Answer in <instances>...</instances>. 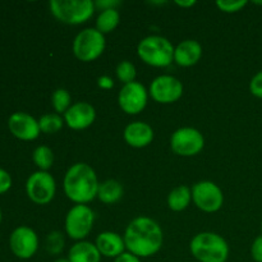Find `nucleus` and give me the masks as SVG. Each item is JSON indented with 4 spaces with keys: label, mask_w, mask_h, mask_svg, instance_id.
<instances>
[{
    "label": "nucleus",
    "mask_w": 262,
    "mask_h": 262,
    "mask_svg": "<svg viewBox=\"0 0 262 262\" xmlns=\"http://www.w3.org/2000/svg\"><path fill=\"white\" fill-rule=\"evenodd\" d=\"M125 250L137 257H151L163 247L164 233L158 222L138 216L128 224L124 235Z\"/></svg>",
    "instance_id": "1"
},
{
    "label": "nucleus",
    "mask_w": 262,
    "mask_h": 262,
    "mask_svg": "<svg viewBox=\"0 0 262 262\" xmlns=\"http://www.w3.org/2000/svg\"><path fill=\"white\" fill-rule=\"evenodd\" d=\"M99 186L96 173L86 163L73 164L64 176V193L77 205H86L96 199Z\"/></svg>",
    "instance_id": "2"
},
{
    "label": "nucleus",
    "mask_w": 262,
    "mask_h": 262,
    "mask_svg": "<svg viewBox=\"0 0 262 262\" xmlns=\"http://www.w3.org/2000/svg\"><path fill=\"white\" fill-rule=\"evenodd\" d=\"M192 256L200 262H227L229 246L222 235L202 232L194 235L189 243Z\"/></svg>",
    "instance_id": "3"
},
{
    "label": "nucleus",
    "mask_w": 262,
    "mask_h": 262,
    "mask_svg": "<svg viewBox=\"0 0 262 262\" xmlns=\"http://www.w3.org/2000/svg\"><path fill=\"white\" fill-rule=\"evenodd\" d=\"M176 48L166 37L151 35L142 38L137 46L141 60L155 68H164L173 63Z\"/></svg>",
    "instance_id": "4"
},
{
    "label": "nucleus",
    "mask_w": 262,
    "mask_h": 262,
    "mask_svg": "<svg viewBox=\"0 0 262 262\" xmlns=\"http://www.w3.org/2000/svg\"><path fill=\"white\" fill-rule=\"evenodd\" d=\"M50 12L54 17L66 25H82L95 13V3L91 0H51Z\"/></svg>",
    "instance_id": "5"
},
{
    "label": "nucleus",
    "mask_w": 262,
    "mask_h": 262,
    "mask_svg": "<svg viewBox=\"0 0 262 262\" xmlns=\"http://www.w3.org/2000/svg\"><path fill=\"white\" fill-rule=\"evenodd\" d=\"M105 46V35H102L96 28H84L74 37L73 53L78 60L90 63L101 56Z\"/></svg>",
    "instance_id": "6"
},
{
    "label": "nucleus",
    "mask_w": 262,
    "mask_h": 262,
    "mask_svg": "<svg viewBox=\"0 0 262 262\" xmlns=\"http://www.w3.org/2000/svg\"><path fill=\"white\" fill-rule=\"evenodd\" d=\"M95 212L87 205H74L66 216V233L71 239L83 241L91 233Z\"/></svg>",
    "instance_id": "7"
},
{
    "label": "nucleus",
    "mask_w": 262,
    "mask_h": 262,
    "mask_svg": "<svg viewBox=\"0 0 262 262\" xmlns=\"http://www.w3.org/2000/svg\"><path fill=\"white\" fill-rule=\"evenodd\" d=\"M28 199L37 205H48L53 201L56 192V183L49 171L38 170L31 174L26 182Z\"/></svg>",
    "instance_id": "8"
},
{
    "label": "nucleus",
    "mask_w": 262,
    "mask_h": 262,
    "mask_svg": "<svg viewBox=\"0 0 262 262\" xmlns=\"http://www.w3.org/2000/svg\"><path fill=\"white\" fill-rule=\"evenodd\" d=\"M192 201L204 212H216L224 204L220 187L211 181H201L192 187Z\"/></svg>",
    "instance_id": "9"
},
{
    "label": "nucleus",
    "mask_w": 262,
    "mask_h": 262,
    "mask_svg": "<svg viewBox=\"0 0 262 262\" xmlns=\"http://www.w3.org/2000/svg\"><path fill=\"white\" fill-rule=\"evenodd\" d=\"M205 146L204 135L192 127H182L170 137V147L179 156H194L202 151Z\"/></svg>",
    "instance_id": "10"
},
{
    "label": "nucleus",
    "mask_w": 262,
    "mask_h": 262,
    "mask_svg": "<svg viewBox=\"0 0 262 262\" xmlns=\"http://www.w3.org/2000/svg\"><path fill=\"white\" fill-rule=\"evenodd\" d=\"M148 101V91L140 82L135 81L123 84L118 95L120 109L129 115H137L145 110Z\"/></svg>",
    "instance_id": "11"
},
{
    "label": "nucleus",
    "mask_w": 262,
    "mask_h": 262,
    "mask_svg": "<svg viewBox=\"0 0 262 262\" xmlns=\"http://www.w3.org/2000/svg\"><path fill=\"white\" fill-rule=\"evenodd\" d=\"M148 94L159 104H173L183 96V83L176 77L163 74L151 82Z\"/></svg>",
    "instance_id": "12"
},
{
    "label": "nucleus",
    "mask_w": 262,
    "mask_h": 262,
    "mask_svg": "<svg viewBox=\"0 0 262 262\" xmlns=\"http://www.w3.org/2000/svg\"><path fill=\"white\" fill-rule=\"evenodd\" d=\"M10 251L15 257L28 260L33 257L38 250V237L33 229L26 225L15 228L9 238Z\"/></svg>",
    "instance_id": "13"
},
{
    "label": "nucleus",
    "mask_w": 262,
    "mask_h": 262,
    "mask_svg": "<svg viewBox=\"0 0 262 262\" xmlns=\"http://www.w3.org/2000/svg\"><path fill=\"white\" fill-rule=\"evenodd\" d=\"M8 128L10 133L18 140L33 141L40 136V125L32 115L27 113H14L8 119Z\"/></svg>",
    "instance_id": "14"
},
{
    "label": "nucleus",
    "mask_w": 262,
    "mask_h": 262,
    "mask_svg": "<svg viewBox=\"0 0 262 262\" xmlns=\"http://www.w3.org/2000/svg\"><path fill=\"white\" fill-rule=\"evenodd\" d=\"M64 123L71 129L82 130L91 127L96 119V110L91 104L79 101L72 104V106L64 114Z\"/></svg>",
    "instance_id": "15"
},
{
    "label": "nucleus",
    "mask_w": 262,
    "mask_h": 262,
    "mask_svg": "<svg viewBox=\"0 0 262 262\" xmlns=\"http://www.w3.org/2000/svg\"><path fill=\"white\" fill-rule=\"evenodd\" d=\"M124 141L135 148H143L154 141V129L145 122H132L123 133Z\"/></svg>",
    "instance_id": "16"
},
{
    "label": "nucleus",
    "mask_w": 262,
    "mask_h": 262,
    "mask_svg": "<svg viewBox=\"0 0 262 262\" xmlns=\"http://www.w3.org/2000/svg\"><path fill=\"white\" fill-rule=\"evenodd\" d=\"M97 250L101 256L107 258H117L125 252L124 238L115 232H102L96 238Z\"/></svg>",
    "instance_id": "17"
},
{
    "label": "nucleus",
    "mask_w": 262,
    "mask_h": 262,
    "mask_svg": "<svg viewBox=\"0 0 262 262\" xmlns=\"http://www.w3.org/2000/svg\"><path fill=\"white\" fill-rule=\"evenodd\" d=\"M202 56V46L196 40H184L176 46L174 61L181 67H192Z\"/></svg>",
    "instance_id": "18"
},
{
    "label": "nucleus",
    "mask_w": 262,
    "mask_h": 262,
    "mask_svg": "<svg viewBox=\"0 0 262 262\" xmlns=\"http://www.w3.org/2000/svg\"><path fill=\"white\" fill-rule=\"evenodd\" d=\"M68 260L71 262H100L101 253L99 252L95 243L79 241L69 250Z\"/></svg>",
    "instance_id": "19"
},
{
    "label": "nucleus",
    "mask_w": 262,
    "mask_h": 262,
    "mask_svg": "<svg viewBox=\"0 0 262 262\" xmlns=\"http://www.w3.org/2000/svg\"><path fill=\"white\" fill-rule=\"evenodd\" d=\"M124 189L123 186L115 179H107L99 186L97 199L105 205H114L123 197Z\"/></svg>",
    "instance_id": "20"
},
{
    "label": "nucleus",
    "mask_w": 262,
    "mask_h": 262,
    "mask_svg": "<svg viewBox=\"0 0 262 262\" xmlns=\"http://www.w3.org/2000/svg\"><path fill=\"white\" fill-rule=\"evenodd\" d=\"M192 201V189L187 186H178L169 193L168 206L171 211H183Z\"/></svg>",
    "instance_id": "21"
},
{
    "label": "nucleus",
    "mask_w": 262,
    "mask_h": 262,
    "mask_svg": "<svg viewBox=\"0 0 262 262\" xmlns=\"http://www.w3.org/2000/svg\"><path fill=\"white\" fill-rule=\"evenodd\" d=\"M120 20V14L117 8L102 10L96 19V30L100 31L102 35L110 33L118 27Z\"/></svg>",
    "instance_id": "22"
},
{
    "label": "nucleus",
    "mask_w": 262,
    "mask_h": 262,
    "mask_svg": "<svg viewBox=\"0 0 262 262\" xmlns=\"http://www.w3.org/2000/svg\"><path fill=\"white\" fill-rule=\"evenodd\" d=\"M38 125H40V130L42 133L54 135L63 128L64 118L56 113H49V114L42 115L38 119Z\"/></svg>",
    "instance_id": "23"
},
{
    "label": "nucleus",
    "mask_w": 262,
    "mask_h": 262,
    "mask_svg": "<svg viewBox=\"0 0 262 262\" xmlns=\"http://www.w3.org/2000/svg\"><path fill=\"white\" fill-rule=\"evenodd\" d=\"M32 160L40 170L48 171L54 164L53 150L48 146H38L32 154Z\"/></svg>",
    "instance_id": "24"
},
{
    "label": "nucleus",
    "mask_w": 262,
    "mask_h": 262,
    "mask_svg": "<svg viewBox=\"0 0 262 262\" xmlns=\"http://www.w3.org/2000/svg\"><path fill=\"white\" fill-rule=\"evenodd\" d=\"M71 94L66 89H56L51 95V104L56 114H66L67 110L72 106Z\"/></svg>",
    "instance_id": "25"
},
{
    "label": "nucleus",
    "mask_w": 262,
    "mask_h": 262,
    "mask_svg": "<svg viewBox=\"0 0 262 262\" xmlns=\"http://www.w3.org/2000/svg\"><path fill=\"white\" fill-rule=\"evenodd\" d=\"M115 73H117L118 79H119L123 84H128L130 83V82H135L136 76H137L135 64H132L128 60L120 61V63L117 66V71H115Z\"/></svg>",
    "instance_id": "26"
},
{
    "label": "nucleus",
    "mask_w": 262,
    "mask_h": 262,
    "mask_svg": "<svg viewBox=\"0 0 262 262\" xmlns=\"http://www.w3.org/2000/svg\"><path fill=\"white\" fill-rule=\"evenodd\" d=\"M64 245H66V241H64L63 233L58 232V230H54V232L49 233L48 237H46V243L45 247L50 255H59V253L63 251Z\"/></svg>",
    "instance_id": "27"
},
{
    "label": "nucleus",
    "mask_w": 262,
    "mask_h": 262,
    "mask_svg": "<svg viewBox=\"0 0 262 262\" xmlns=\"http://www.w3.org/2000/svg\"><path fill=\"white\" fill-rule=\"evenodd\" d=\"M217 8L225 13H235L242 10L247 5L246 0H219L216 2Z\"/></svg>",
    "instance_id": "28"
},
{
    "label": "nucleus",
    "mask_w": 262,
    "mask_h": 262,
    "mask_svg": "<svg viewBox=\"0 0 262 262\" xmlns=\"http://www.w3.org/2000/svg\"><path fill=\"white\" fill-rule=\"evenodd\" d=\"M250 91L253 96L262 99V71L257 72L250 82Z\"/></svg>",
    "instance_id": "29"
},
{
    "label": "nucleus",
    "mask_w": 262,
    "mask_h": 262,
    "mask_svg": "<svg viewBox=\"0 0 262 262\" xmlns=\"http://www.w3.org/2000/svg\"><path fill=\"white\" fill-rule=\"evenodd\" d=\"M10 187H12V177L7 170L0 168V194L9 191Z\"/></svg>",
    "instance_id": "30"
},
{
    "label": "nucleus",
    "mask_w": 262,
    "mask_h": 262,
    "mask_svg": "<svg viewBox=\"0 0 262 262\" xmlns=\"http://www.w3.org/2000/svg\"><path fill=\"white\" fill-rule=\"evenodd\" d=\"M251 256L255 262H262V235H258L251 247Z\"/></svg>",
    "instance_id": "31"
},
{
    "label": "nucleus",
    "mask_w": 262,
    "mask_h": 262,
    "mask_svg": "<svg viewBox=\"0 0 262 262\" xmlns=\"http://www.w3.org/2000/svg\"><path fill=\"white\" fill-rule=\"evenodd\" d=\"M97 86L102 90H110L114 87V81L109 76H101L97 78Z\"/></svg>",
    "instance_id": "32"
},
{
    "label": "nucleus",
    "mask_w": 262,
    "mask_h": 262,
    "mask_svg": "<svg viewBox=\"0 0 262 262\" xmlns=\"http://www.w3.org/2000/svg\"><path fill=\"white\" fill-rule=\"evenodd\" d=\"M114 262H142V261H141L140 257L132 255V253L127 251V252L122 253V255L118 256L117 258H114Z\"/></svg>",
    "instance_id": "33"
},
{
    "label": "nucleus",
    "mask_w": 262,
    "mask_h": 262,
    "mask_svg": "<svg viewBox=\"0 0 262 262\" xmlns=\"http://www.w3.org/2000/svg\"><path fill=\"white\" fill-rule=\"evenodd\" d=\"M120 3L117 2V0H101V2L95 3V7L101 8V10H105V9H112V8H115Z\"/></svg>",
    "instance_id": "34"
},
{
    "label": "nucleus",
    "mask_w": 262,
    "mask_h": 262,
    "mask_svg": "<svg viewBox=\"0 0 262 262\" xmlns=\"http://www.w3.org/2000/svg\"><path fill=\"white\" fill-rule=\"evenodd\" d=\"M176 4L182 8H189V7H193V5L196 4V2H194V0H188V2H181V0H177Z\"/></svg>",
    "instance_id": "35"
},
{
    "label": "nucleus",
    "mask_w": 262,
    "mask_h": 262,
    "mask_svg": "<svg viewBox=\"0 0 262 262\" xmlns=\"http://www.w3.org/2000/svg\"><path fill=\"white\" fill-rule=\"evenodd\" d=\"M54 262H71V261L68 260V257H67V258L66 257H59V258H56V260Z\"/></svg>",
    "instance_id": "36"
},
{
    "label": "nucleus",
    "mask_w": 262,
    "mask_h": 262,
    "mask_svg": "<svg viewBox=\"0 0 262 262\" xmlns=\"http://www.w3.org/2000/svg\"><path fill=\"white\" fill-rule=\"evenodd\" d=\"M2 220H3V214H2V210H0V224H2Z\"/></svg>",
    "instance_id": "37"
},
{
    "label": "nucleus",
    "mask_w": 262,
    "mask_h": 262,
    "mask_svg": "<svg viewBox=\"0 0 262 262\" xmlns=\"http://www.w3.org/2000/svg\"><path fill=\"white\" fill-rule=\"evenodd\" d=\"M255 4H262V2H255Z\"/></svg>",
    "instance_id": "38"
},
{
    "label": "nucleus",
    "mask_w": 262,
    "mask_h": 262,
    "mask_svg": "<svg viewBox=\"0 0 262 262\" xmlns=\"http://www.w3.org/2000/svg\"><path fill=\"white\" fill-rule=\"evenodd\" d=\"M261 230H262V223H261Z\"/></svg>",
    "instance_id": "39"
}]
</instances>
